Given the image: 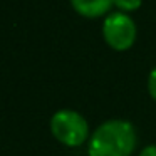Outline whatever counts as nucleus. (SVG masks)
Segmentation results:
<instances>
[{"instance_id": "f257e3e1", "label": "nucleus", "mask_w": 156, "mask_h": 156, "mask_svg": "<svg viewBox=\"0 0 156 156\" xmlns=\"http://www.w3.org/2000/svg\"><path fill=\"white\" fill-rule=\"evenodd\" d=\"M136 129L124 119L104 121L87 141L89 156H131L136 149Z\"/></svg>"}, {"instance_id": "f03ea898", "label": "nucleus", "mask_w": 156, "mask_h": 156, "mask_svg": "<svg viewBox=\"0 0 156 156\" xmlns=\"http://www.w3.org/2000/svg\"><path fill=\"white\" fill-rule=\"evenodd\" d=\"M52 136L67 148H79L89 141V124L86 118L72 109H61L51 118Z\"/></svg>"}, {"instance_id": "7ed1b4c3", "label": "nucleus", "mask_w": 156, "mask_h": 156, "mask_svg": "<svg viewBox=\"0 0 156 156\" xmlns=\"http://www.w3.org/2000/svg\"><path fill=\"white\" fill-rule=\"evenodd\" d=\"M136 24L124 12H112L102 24V35L106 44L114 51H128L136 41Z\"/></svg>"}, {"instance_id": "20e7f679", "label": "nucleus", "mask_w": 156, "mask_h": 156, "mask_svg": "<svg viewBox=\"0 0 156 156\" xmlns=\"http://www.w3.org/2000/svg\"><path fill=\"white\" fill-rule=\"evenodd\" d=\"M71 5L79 15L87 19H96L108 14L114 5V0H71Z\"/></svg>"}, {"instance_id": "39448f33", "label": "nucleus", "mask_w": 156, "mask_h": 156, "mask_svg": "<svg viewBox=\"0 0 156 156\" xmlns=\"http://www.w3.org/2000/svg\"><path fill=\"white\" fill-rule=\"evenodd\" d=\"M114 5L121 12L128 14V12H134L141 7V0H114Z\"/></svg>"}, {"instance_id": "423d86ee", "label": "nucleus", "mask_w": 156, "mask_h": 156, "mask_svg": "<svg viewBox=\"0 0 156 156\" xmlns=\"http://www.w3.org/2000/svg\"><path fill=\"white\" fill-rule=\"evenodd\" d=\"M148 92L156 101V67H153L149 76H148Z\"/></svg>"}, {"instance_id": "0eeeda50", "label": "nucleus", "mask_w": 156, "mask_h": 156, "mask_svg": "<svg viewBox=\"0 0 156 156\" xmlns=\"http://www.w3.org/2000/svg\"><path fill=\"white\" fill-rule=\"evenodd\" d=\"M139 156H156V144H149L141 149Z\"/></svg>"}]
</instances>
